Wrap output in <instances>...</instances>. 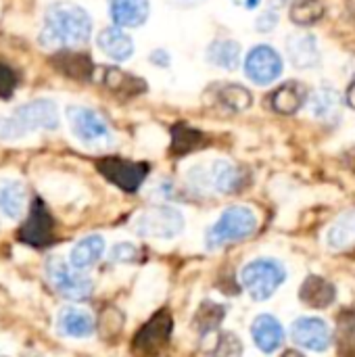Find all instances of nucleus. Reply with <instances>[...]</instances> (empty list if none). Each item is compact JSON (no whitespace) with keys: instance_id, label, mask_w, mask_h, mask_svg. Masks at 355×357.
<instances>
[{"instance_id":"obj_36","label":"nucleus","mask_w":355,"mask_h":357,"mask_svg":"<svg viewBox=\"0 0 355 357\" xmlns=\"http://www.w3.org/2000/svg\"><path fill=\"white\" fill-rule=\"evenodd\" d=\"M15 88H17V75H15V71L6 63L0 61V98L2 100H8L13 96Z\"/></svg>"},{"instance_id":"obj_38","label":"nucleus","mask_w":355,"mask_h":357,"mask_svg":"<svg viewBox=\"0 0 355 357\" xmlns=\"http://www.w3.org/2000/svg\"><path fill=\"white\" fill-rule=\"evenodd\" d=\"M151 63L153 65H157V67H169V63H172V56H169V52L167 50H163V48H157V50H153L151 52Z\"/></svg>"},{"instance_id":"obj_42","label":"nucleus","mask_w":355,"mask_h":357,"mask_svg":"<svg viewBox=\"0 0 355 357\" xmlns=\"http://www.w3.org/2000/svg\"><path fill=\"white\" fill-rule=\"evenodd\" d=\"M282 357H305L303 354H299V351H285Z\"/></svg>"},{"instance_id":"obj_13","label":"nucleus","mask_w":355,"mask_h":357,"mask_svg":"<svg viewBox=\"0 0 355 357\" xmlns=\"http://www.w3.org/2000/svg\"><path fill=\"white\" fill-rule=\"evenodd\" d=\"M17 119L31 134L33 130H56L59 128V109L50 98H36L15 109Z\"/></svg>"},{"instance_id":"obj_9","label":"nucleus","mask_w":355,"mask_h":357,"mask_svg":"<svg viewBox=\"0 0 355 357\" xmlns=\"http://www.w3.org/2000/svg\"><path fill=\"white\" fill-rule=\"evenodd\" d=\"M96 169L117 188L126 192H136L149 176V165L138 161H128L119 157H103L96 161Z\"/></svg>"},{"instance_id":"obj_22","label":"nucleus","mask_w":355,"mask_h":357,"mask_svg":"<svg viewBox=\"0 0 355 357\" xmlns=\"http://www.w3.org/2000/svg\"><path fill=\"white\" fill-rule=\"evenodd\" d=\"M52 65L63 75L71 79H80V82H88L94 75V63L90 61V56L75 52V50H61L52 59Z\"/></svg>"},{"instance_id":"obj_33","label":"nucleus","mask_w":355,"mask_h":357,"mask_svg":"<svg viewBox=\"0 0 355 357\" xmlns=\"http://www.w3.org/2000/svg\"><path fill=\"white\" fill-rule=\"evenodd\" d=\"M211 357H243V343L234 333H220L216 339L213 349L209 351Z\"/></svg>"},{"instance_id":"obj_19","label":"nucleus","mask_w":355,"mask_h":357,"mask_svg":"<svg viewBox=\"0 0 355 357\" xmlns=\"http://www.w3.org/2000/svg\"><path fill=\"white\" fill-rule=\"evenodd\" d=\"M149 13V0H109V15L117 27H140Z\"/></svg>"},{"instance_id":"obj_14","label":"nucleus","mask_w":355,"mask_h":357,"mask_svg":"<svg viewBox=\"0 0 355 357\" xmlns=\"http://www.w3.org/2000/svg\"><path fill=\"white\" fill-rule=\"evenodd\" d=\"M285 48H287L289 63L297 69H314L320 65L318 40L312 33L299 31V33L289 36L285 42Z\"/></svg>"},{"instance_id":"obj_5","label":"nucleus","mask_w":355,"mask_h":357,"mask_svg":"<svg viewBox=\"0 0 355 357\" xmlns=\"http://www.w3.org/2000/svg\"><path fill=\"white\" fill-rule=\"evenodd\" d=\"M132 230L142 238L169 241L184 230V215L172 205H155L136 215Z\"/></svg>"},{"instance_id":"obj_12","label":"nucleus","mask_w":355,"mask_h":357,"mask_svg":"<svg viewBox=\"0 0 355 357\" xmlns=\"http://www.w3.org/2000/svg\"><path fill=\"white\" fill-rule=\"evenodd\" d=\"M291 337L299 347L314 351V354H322L333 345L331 326L324 320L312 318V316L297 318L291 326Z\"/></svg>"},{"instance_id":"obj_11","label":"nucleus","mask_w":355,"mask_h":357,"mask_svg":"<svg viewBox=\"0 0 355 357\" xmlns=\"http://www.w3.org/2000/svg\"><path fill=\"white\" fill-rule=\"evenodd\" d=\"M282 69H285L282 56L272 46H268V44L255 46L247 54V59H245V73H247V77L251 82L259 84V86L276 82L282 75Z\"/></svg>"},{"instance_id":"obj_35","label":"nucleus","mask_w":355,"mask_h":357,"mask_svg":"<svg viewBox=\"0 0 355 357\" xmlns=\"http://www.w3.org/2000/svg\"><path fill=\"white\" fill-rule=\"evenodd\" d=\"M138 257H140V249L132 243H119L109 253V259L113 264H134Z\"/></svg>"},{"instance_id":"obj_10","label":"nucleus","mask_w":355,"mask_h":357,"mask_svg":"<svg viewBox=\"0 0 355 357\" xmlns=\"http://www.w3.org/2000/svg\"><path fill=\"white\" fill-rule=\"evenodd\" d=\"M17 238L36 249L48 247L54 241V220L48 213L46 205L42 203V199H33V203L29 207V215L21 224Z\"/></svg>"},{"instance_id":"obj_26","label":"nucleus","mask_w":355,"mask_h":357,"mask_svg":"<svg viewBox=\"0 0 355 357\" xmlns=\"http://www.w3.org/2000/svg\"><path fill=\"white\" fill-rule=\"evenodd\" d=\"M226 318V307L216 301H203L192 318V328L199 337H207L220 331V324Z\"/></svg>"},{"instance_id":"obj_39","label":"nucleus","mask_w":355,"mask_h":357,"mask_svg":"<svg viewBox=\"0 0 355 357\" xmlns=\"http://www.w3.org/2000/svg\"><path fill=\"white\" fill-rule=\"evenodd\" d=\"M232 4H236L239 8H245V10H253L262 4V0H232Z\"/></svg>"},{"instance_id":"obj_37","label":"nucleus","mask_w":355,"mask_h":357,"mask_svg":"<svg viewBox=\"0 0 355 357\" xmlns=\"http://www.w3.org/2000/svg\"><path fill=\"white\" fill-rule=\"evenodd\" d=\"M255 25H257V29H259L262 33H266V31H272V29L278 25V15H276L274 10H264V13L257 17Z\"/></svg>"},{"instance_id":"obj_8","label":"nucleus","mask_w":355,"mask_h":357,"mask_svg":"<svg viewBox=\"0 0 355 357\" xmlns=\"http://www.w3.org/2000/svg\"><path fill=\"white\" fill-rule=\"evenodd\" d=\"M174 333V318L167 310H159L134 337V351L144 357H157L167 345Z\"/></svg>"},{"instance_id":"obj_27","label":"nucleus","mask_w":355,"mask_h":357,"mask_svg":"<svg viewBox=\"0 0 355 357\" xmlns=\"http://www.w3.org/2000/svg\"><path fill=\"white\" fill-rule=\"evenodd\" d=\"M326 245L335 251L355 245V209L343 213L326 232Z\"/></svg>"},{"instance_id":"obj_40","label":"nucleus","mask_w":355,"mask_h":357,"mask_svg":"<svg viewBox=\"0 0 355 357\" xmlns=\"http://www.w3.org/2000/svg\"><path fill=\"white\" fill-rule=\"evenodd\" d=\"M345 102L355 111V82H352V86L347 88V94H345Z\"/></svg>"},{"instance_id":"obj_16","label":"nucleus","mask_w":355,"mask_h":357,"mask_svg":"<svg viewBox=\"0 0 355 357\" xmlns=\"http://www.w3.org/2000/svg\"><path fill=\"white\" fill-rule=\"evenodd\" d=\"M308 107L312 111V115L320 121L333 123L341 119V111H343V98L341 94L331 88V86H322L318 90H314L308 98Z\"/></svg>"},{"instance_id":"obj_30","label":"nucleus","mask_w":355,"mask_h":357,"mask_svg":"<svg viewBox=\"0 0 355 357\" xmlns=\"http://www.w3.org/2000/svg\"><path fill=\"white\" fill-rule=\"evenodd\" d=\"M218 102L222 107H226L228 111H234V113H241V111H247L253 102V96L251 92L241 86V84H224L220 86L218 90Z\"/></svg>"},{"instance_id":"obj_32","label":"nucleus","mask_w":355,"mask_h":357,"mask_svg":"<svg viewBox=\"0 0 355 357\" xmlns=\"http://www.w3.org/2000/svg\"><path fill=\"white\" fill-rule=\"evenodd\" d=\"M289 13L295 25L310 27V25H316L324 17V4L322 0H293Z\"/></svg>"},{"instance_id":"obj_4","label":"nucleus","mask_w":355,"mask_h":357,"mask_svg":"<svg viewBox=\"0 0 355 357\" xmlns=\"http://www.w3.org/2000/svg\"><path fill=\"white\" fill-rule=\"evenodd\" d=\"M287 280V268L278 259L259 257L249 261L241 272V282L255 301L270 299Z\"/></svg>"},{"instance_id":"obj_41","label":"nucleus","mask_w":355,"mask_h":357,"mask_svg":"<svg viewBox=\"0 0 355 357\" xmlns=\"http://www.w3.org/2000/svg\"><path fill=\"white\" fill-rule=\"evenodd\" d=\"M345 163H347V167H349V169L355 174V149H352V151H347V153H345Z\"/></svg>"},{"instance_id":"obj_29","label":"nucleus","mask_w":355,"mask_h":357,"mask_svg":"<svg viewBox=\"0 0 355 357\" xmlns=\"http://www.w3.org/2000/svg\"><path fill=\"white\" fill-rule=\"evenodd\" d=\"M337 349L341 357H355V307L343 310L337 320Z\"/></svg>"},{"instance_id":"obj_28","label":"nucleus","mask_w":355,"mask_h":357,"mask_svg":"<svg viewBox=\"0 0 355 357\" xmlns=\"http://www.w3.org/2000/svg\"><path fill=\"white\" fill-rule=\"evenodd\" d=\"M103 84L109 90H113L117 94H123V96H132V94H138V92L144 90L142 79H138V77H134V75H130V73H126V71H121L117 67H109V69L103 71Z\"/></svg>"},{"instance_id":"obj_17","label":"nucleus","mask_w":355,"mask_h":357,"mask_svg":"<svg viewBox=\"0 0 355 357\" xmlns=\"http://www.w3.org/2000/svg\"><path fill=\"white\" fill-rule=\"evenodd\" d=\"M308 88L297 82V79H291L282 86H278L272 96H270V105L272 109L278 113V115H295L305 102H308Z\"/></svg>"},{"instance_id":"obj_24","label":"nucleus","mask_w":355,"mask_h":357,"mask_svg":"<svg viewBox=\"0 0 355 357\" xmlns=\"http://www.w3.org/2000/svg\"><path fill=\"white\" fill-rule=\"evenodd\" d=\"M103 253H105V238L98 234H90L73 245L69 253V264L75 270H88L103 257Z\"/></svg>"},{"instance_id":"obj_15","label":"nucleus","mask_w":355,"mask_h":357,"mask_svg":"<svg viewBox=\"0 0 355 357\" xmlns=\"http://www.w3.org/2000/svg\"><path fill=\"white\" fill-rule=\"evenodd\" d=\"M251 337H253V343L255 347L262 351V354H274L282 347L285 343V328L282 324L270 316V314H262L253 320V326H251Z\"/></svg>"},{"instance_id":"obj_20","label":"nucleus","mask_w":355,"mask_h":357,"mask_svg":"<svg viewBox=\"0 0 355 357\" xmlns=\"http://www.w3.org/2000/svg\"><path fill=\"white\" fill-rule=\"evenodd\" d=\"M299 299L312 310H324L331 307L337 299V289L322 276H308L299 289Z\"/></svg>"},{"instance_id":"obj_3","label":"nucleus","mask_w":355,"mask_h":357,"mask_svg":"<svg viewBox=\"0 0 355 357\" xmlns=\"http://www.w3.org/2000/svg\"><path fill=\"white\" fill-rule=\"evenodd\" d=\"M257 228V215L253 209L236 205L228 207L216 224L207 230V249H222L230 243H241L249 238Z\"/></svg>"},{"instance_id":"obj_23","label":"nucleus","mask_w":355,"mask_h":357,"mask_svg":"<svg viewBox=\"0 0 355 357\" xmlns=\"http://www.w3.org/2000/svg\"><path fill=\"white\" fill-rule=\"evenodd\" d=\"M25 211V186L15 178H0V213L19 220Z\"/></svg>"},{"instance_id":"obj_21","label":"nucleus","mask_w":355,"mask_h":357,"mask_svg":"<svg viewBox=\"0 0 355 357\" xmlns=\"http://www.w3.org/2000/svg\"><path fill=\"white\" fill-rule=\"evenodd\" d=\"M98 48L113 61H128L134 54V42L121 27H105L96 38Z\"/></svg>"},{"instance_id":"obj_34","label":"nucleus","mask_w":355,"mask_h":357,"mask_svg":"<svg viewBox=\"0 0 355 357\" xmlns=\"http://www.w3.org/2000/svg\"><path fill=\"white\" fill-rule=\"evenodd\" d=\"M29 132L23 128V123L17 119V115H0V140L4 142H15L25 138Z\"/></svg>"},{"instance_id":"obj_18","label":"nucleus","mask_w":355,"mask_h":357,"mask_svg":"<svg viewBox=\"0 0 355 357\" xmlns=\"http://www.w3.org/2000/svg\"><path fill=\"white\" fill-rule=\"evenodd\" d=\"M96 324L94 318L80 307H63L56 316V331L63 337L71 339H86L94 333Z\"/></svg>"},{"instance_id":"obj_25","label":"nucleus","mask_w":355,"mask_h":357,"mask_svg":"<svg viewBox=\"0 0 355 357\" xmlns=\"http://www.w3.org/2000/svg\"><path fill=\"white\" fill-rule=\"evenodd\" d=\"M207 61L213 67L234 71L241 65V44L230 38H222L209 44L207 48Z\"/></svg>"},{"instance_id":"obj_31","label":"nucleus","mask_w":355,"mask_h":357,"mask_svg":"<svg viewBox=\"0 0 355 357\" xmlns=\"http://www.w3.org/2000/svg\"><path fill=\"white\" fill-rule=\"evenodd\" d=\"M201 146H205V136L199 130H192L184 123H180L172 130V153L174 155H188Z\"/></svg>"},{"instance_id":"obj_2","label":"nucleus","mask_w":355,"mask_h":357,"mask_svg":"<svg viewBox=\"0 0 355 357\" xmlns=\"http://www.w3.org/2000/svg\"><path fill=\"white\" fill-rule=\"evenodd\" d=\"M186 182L197 192L230 195L243 186V174L234 163L226 159H213L192 165L186 172Z\"/></svg>"},{"instance_id":"obj_7","label":"nucleus","mask_w":355,"mask_h":357,"mask_svg":"<svg viewBox=\"0 0 355 357\" xmlns=\"http://www.w3.org/2000/svg\"><path fill=\"white\" fill-rule=\"evenodd\" d=\"M67 121H69V128L73 132V136L86 144V146H107L113 142V136H111V130L109 126L105 123V119L88 109V107H82V105H69L67 107Z\"/></svg>"},{"instance_id":"obj_6","label":"nucleus","mask_w":355,"mask_h":357,"mask_svg":"<svg viewBox=\"0 0 355 357\" xmlns=\"http://www.w3.org/2000/svg\"><path fill=\"white\" fill-rule=\"evenodd\" d=\"M46 276L52 289L71 301H84L92 295V278L82 274V270H75L71 264H67L61 257H50L46 261Z\"/></svg>"},{"instance_id":"obj_1","label":"nucleus","mask_w":355,"mask_h":357,"mask_svg":"<svg viewBox=\"0 0 355 357\" xmlns=\"http://www.w3.org/2000/svg\"><path fill=\"white\" fill-rule=\"evenodd\" d=\"M90 33L92 19L86 8L75 2H52L44 13L38 42L48 50H67L86 44Z\"/></svg>"}]
</instances>
